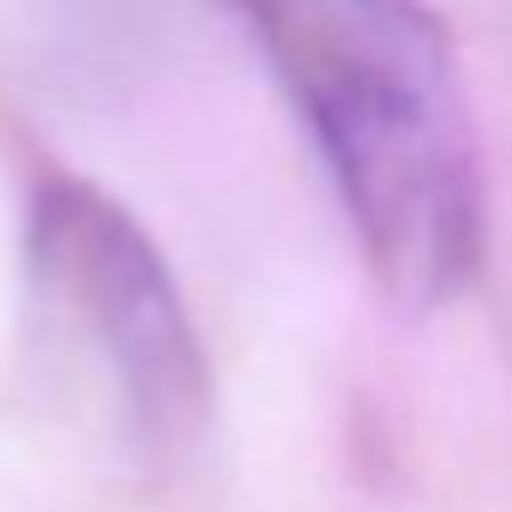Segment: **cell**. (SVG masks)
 I'll list each match as a JSON object with an SVG mask.
<instances>
[{"label": "cell", "mask_w": 512, "mask_h": 512, "mask_svg": "<svg viewBox=\"0 0 512 512\" xmlns=\"http://www.w3.org/2000/svg\"><path fill=\"white\" fill-rule=\"evenodd\" d=\"M290 91L368 272L446 308L482 266L488 193L458 49L428 0H235Z\"/></svg>", "instance_id": "cell-1"}, {"label": "cell", "mask_w": 512, "mask_h": 512, "mask_svg": "<svg viewBox=\"0 0 512 512\" xmlns=\"http://www.w3.org/2000/svg\"><path fill=\"white\" fill-rule=\"evenodd\" d=\"M49 350L133 446H175L205 416V356L151 235L97 187L49 181L25 235Z\"/></svg>", "instance_id": "cell-2"}]
</instances>
